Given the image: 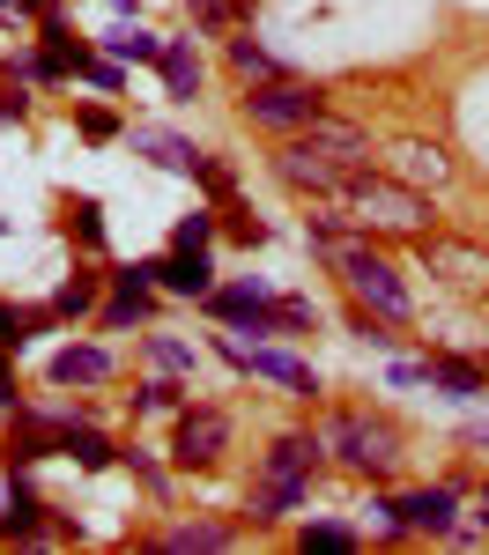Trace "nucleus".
<instances>
[{"instance_id":"nucleus-1","label":"nucleus","mask_w":489,"mask_h":555,"mask_svg":"<svg viewBox=\"0 0 489 555\" xmlns=\"http://www.w3.org/2000/svg\"><path fill=\"white\" fill-rule=\"evenodd\" d=\"M356 222H371V230H400V237H430V201L408 185V178H378L371 164H356L349 185L334 193Z\"/></svg>"},{"instance_id":"nucleus-2","label":"nucleus","mask_w":489,"mask_h":555,"mask_svg":"<svg viewBox=\"0 0 489 555\" xmlns=\"http://www.w3.org/2000/svg\"><path fill=\"white\" fill-rule=\"evenodd\" d=\"M326 259L342 267V282L356 289V304H371V311H378V319H394V326L408 319V289H400V274H394V259H386V253H371V245L342 237Z\"/></svg>"},{"instance_id":"nucleus-3","label":"nucleus","mask_w":489,"mask_h":555,"mask_svg":"<svg viewBox=\"0 0 489 555\" xmlns=\"http://www.w3.org/2000/svg\"><path fill=\"white\" fill-rule=\"evenodd\" d=\"M245 112H253V127L267 133H305L326 104H319V89L311 82H289V75H274V82H253V96H245Z\"/></svg>"},{"instance_id":"nucleus-4","label":"nucleus","mask_w":489,"mask_h":555,"mask_svg":"<svg viewBox=\"0 0 489 555\" xmlns=\"http://www.w3.org/2000/svg\"><path fill=\"white\" fill-rule=\"evenodd\" d=\"M274 171H282V185H297V193H319V201H334V193L349 185L356 164H349V156H326L319 141H305V133H297V141L274 156Z\"/></svg>"},{"instance_id":"nucleus-5","label":"nucleus","mask_w":489,"mask_h":555,"mask_svg":"<svg viewBox=\"0 0 489 555\" xmlns=\"http://www.w3.org/2000/svg\"><path fill=\"white\" fill-rule=\"evenodd\" d=\"M334 452H342L356 474H394L400 467L394 423H371V415H342V423H334Z\"/></svg>"},{"instance_id":"nucleus-6","label":"nucleus","mask_w":489,"mask_h":555,"mask_svg":"<svg viewBox=\"0 0 489 555\" xmlns=\"http://www.w3.org/2000/svg\"><path fill=\"white\" fill-rule=\"evenodd\" d=\"M230 452V415L222 408H178V437H171V460L185 474L193 467H216Z\"/></svg>"},{"instance_id":"nucleus-7","label":"nucleus","mask_w":489,"mask_h":555,"mask_svg":"<svg viewBox=\"0 0 489 555\" xmlns=\"http://www.w3.org/2000/svg\"><path fill=\"white\" fill-rule=\"evenodd\" d=\"M222 356H230V363H237V371H253V378H274V385H289V392H319V371H311V363H297V356H282V348H253V341H237V334H230V341H222Z\"/></svg>"},{"instance_id":"nucleus-8","label":"nucleus","mask_w":489,"mask_h":555,"mask_svg":"<svg viewBox=\"0 0 489 555\" xmlns=\"http://www.w3.org/2000/svg\"><path fill=\"white\" fill-rule=\"evenodd\" d=\"M208 311L230 319V326H245V334H282V319H274V297H267L260 282H230V289H208Z\"/></svg>"},{"instance_id":"nucleus-9","label":"nucleus","mask_w":489,"mask_h":555,"mask_svg":"<svg viewBox=\"0 0 489 555\" xmlns=\"http://www.w3.org/2000/svg\"><path fill=\"white\" fill-rule=\"evenodd\" d=\"M423 267L445 274L452 289H489V253L482 245H460V237H423Z\"/></svg>"},{"instance_id":"nucleus-10","label":"nucleus","mask_w":489,"mask_h":555,"mask_svg":"<svg viewBox=\"0 0 489 555\" xmlns=\"http://www.w3.org/2000/svg\"><path fill=\"white\" fill-rule=\"evenodd\" d=\"M141 267H149V282H164L171 297H208V289H216L208 253H171V259H141Z\"/></svg>"},{"instance_id":"nucleus-11","label":"nucleus","mask_w":489,"mask_h":555,"mask_svg":"<svg viewBox=\"0 0 489 555\" xmlns=\"http://www.w3.org/2000/svg\"><path fill=\"white\" fill-rule=\"evenodd\" d=\"M386 512H394V526H408V533H452V489H408Z\"/></svg>"},{"instance_id":"nucleus-12","label":"nucleus","mask_w":489,"mask_h":555,"mask_svg":"<svg viewBox=\"0 0 489 555\" xmlns=\"http://www.w3.org/2000/svg\"><path fill=\"white\" fill-rule=\"evenodd\" d=\"M133 149H141V156H156V164L178 171V178H201V164H208L185 133H164V127H141V133H133Z\"/></svg>"},{"instance_id":"nucleus-13","label":"nucleus","mask_w":489,"mask_h":555,"mask_svg":"<svg viewBox=\"0 0 489 555\" xmlns=\"http://www.w3.org/2000/svg\"><path fill=\"white\" fill-rule=\"evenodd\" d=\"M319 437H305V429H289V437H274V452H267V474L274 481H311L319 474Z\"/></svg>"},{"instance_id":"nucleus-14","label":"nucleus","mask_w":489,"mask_h":555,"mask_svg":"<svg viewBox=\"0 0 489 555\" xmlns=\"http://www.w3.org/2000/svg\"><path fill=\"white\" fill-rule=\"evenodd\" d=\"M149 311H156L149 274H141V267H127V274H119V297L104 304V326H112V334H127V326H141V319H149Z\"/></svg>"},{"instance_id":"nucleus-15","label":"nucleus","mask_w":489,"mask_h":555,"mask_svg":"<svg viewBox=\"0 0 489 555\" xmlns=\"http://www.w3.org/2000/svg\"><path fill=\"white\" fill-rule=\"evenodd\" d=\"M156 67H164V89H171L178 104L201 96V52H193V38H171L164 52H156Z\"/></svg>"},{"instance_id":"nucleus-16","label":"nucleus","mask_w":489,"mask_h":555,"mask_svg":"<svg viewBox=\"0 0 489 555\" xmlns=\"http://www.w3.org/2000/svg\"><path fill=\"white\" fill-rule=\"evenodd\" d=\"M230 541H237L230 526H216V518H193V526H171L156 548H164V555H222Z\"/></svg>"},{"instance_id":"nucleus-17","label":"nucleus","mask_w":489,"mask_h":555,"mask_svg":"<svg viewBox=\"0 0 489 555\" xmlns=\"http://www.w3.org/2000/svg\"><path fill=\"white\" fill-rule=\"evenodd\" d=\"M394 171L408 178V185H445V171H452V164H445L438 141H400V149H394Z\"/></svg>"},{"instance_id":"nucleus-18","label":"nucleus","mask_w":489,"mask_h":555,"mask_svg":"<svg viewBox=\"0 0 489 555\" xmlns=\"http://www.w3.org/2000/svg\"><path fill=\"white\" fill-rule=\"evenodd\" d=\"M305 141H319L326 156H349V164H371V141H363V127H349V119H326V112H319V119L305 127Z\"/></svg>"},{"instance_id":"nucleus-19","label":"nucleus","mask_w":489,"mask_h":555,"mask_svg":"<svg viewBox=\"0 0 489 555\" xmlns=\"http://www.w3.org/2000/svg\"><path fill=\"white\" fill-rule=\"evenodd\" d=\"M430 385H445L452 400H482L489 371H482V363H467V356H430Z\"/></svg>"},{"instance_id":"nucleus-20","label":"nucleus","mask_w":489,"mask_h":555,"mask_svg":"<svg viewBox=\"0 0 489 555\" xmlns=\"http://www.w3.org/2000/svg\"><path fill=\"white\" fill-rule=\"evenodd\" d=\"M0 541H44V504L15 481L8 489V512H0Z\"/></svg>"},{"instance_id":"nucleus-21","label":"nucleus","mask_w":489,"mask_h":555,"mask_svg":"<svg viewBox=\"0 0 489 555\" xmlns=\"http://www.w3.org/2000/svg\"><path fill=\"white\" fill-rule=\"evenodd\" d=\"M112 378V356L104 348H60L52 356V385H104Z\"/></svg>"},{"instance_id":"nucleus-22","label":"nucleus","mask_w":489,"mask_h":555,"mask_svg":"<svg viewBox=\"0 0 489 555\" xmlns=\"http://www.w3.org/2000/svg\"><path fill=\"white\" fill-rule=\"evenodd\" d=\"M164 38L156 30H141V23H119V30H104V60H119V67H141V60H156Z\"/></svg>"},{"instance_id":"nucleus-23","label":"nucleus","mask_w":489,"mask_h":555,"mask_svg":"<svg viewBox=\"0 0 489 555\" xmlns=\"http://www.w3.org/2000/svg\"><path fill=\"white\" fill-rule=\"evenodd\" d=\"M60 452H67L75 467H89V474L119 460V452H112V437H96V429H82V423H60Z\"/></svg>"},{"instance_id":"nucleus-24","label":"nucleus","mask_w":489,"mask_h":555,"mask_svg":"<svg viewBox=\"0 0 489 555\" xmlns=\"http://www.w3.org/2000/svg\"><path fill=\"white\" fill-rule=\"evenodd\" d=\"M305 489L311 481H274V474H267L260 489H253V518H289L297 504H305Z\"/></svg>"},{"instance_id":"nucleus-25","label":"nucleus","mask_w":489,"mask_h":555,"mask_svg":"<svg viewBox=\"0 0 489 555\" xmlns=\"http://www.w3.org/2000/svg\"><path fill=\"white\" fill-rule=\"evenodd\" d=\"M297 548H305V555H356V533H349V526H334V518H319V526L297 533Z\"/></svg>"},{"instance_id":"nucleus-26","label":"nucleus","mask_w":489,"mask_h":555,"mask_svg":"<svg viewBox=\"0 0 489 555\" xmlns=\"http://www.w3.org/2000/svg\"><path fill=\"white\" fill-rule=\"evenodd\" d=\"M133 408H141V415H178V408H185V385H178V371H171V378H149L141 392H133Z\"/></svg>"},{"instance_id":"nucleus-27","label":"nucleus","mask_w":489,"mask_h":555,"mask_svg":"<svg viewBox=\"0 0 489 555\" xmlns=\"http://www.w3.org/2000/svg\"><path fill=\"white\" fill-rule=\"evenodd\" d=\"M185 8H193V23H201V30H230V23H245L260 0H185Z\"/></svg>"},{"instance_id":"nucleus-28","label":"nucleus","mask_w":489,"mask_h":555,"mask_svg":"<svg viewBox=\"0 0 489 555\" xmlns=\"http://www.w3.org/2000/svg\"><path fill=\"white\" fill-rule=\"evenodd\" d=\"M44 319H52V311H15V304H0V348H23L30 334H44Z\"/></svg>"},{"instance_id":"nucleus-29","label":"nucleus","mask_w":489,"mask_h":555,"mask_svg":"<svg viewBox=\"0 0 489 555\" xmlns=\"http://www.w3.org/2000/svg\"><path fill=\"white\" fill-rule=\"evenodd\" d=\"M89 304H96V274H75V282H60V297H52V319H82Z\"/></svg>"},{"instance_id":"nucleus-30","label":"nucleus","mask_w":489,"mask_h":555,"mask_svg":"<svg viewBox=\"0 0 489 555\" xmlns=\"http://www.w3.org/2000/svg\"><path fill=\"white\" fill-rule=\"evenodd\" d=\"M230 67H237L245 82H274V60H267L253 38H230Z\"/></svg>"},{"instance_id":"nucleus-31","label":"nucleus","mask_w":489,"mask_h":555,"mask_svg":"<svg viewBox=\"0 0 489 555\" xmlns=\"http://www.w3.org/2000/svg\"><path fill=\"white\" fill-rule=\"evenodd\" d=\"M208 237H216V215H208V208L178 215V230H171V245H178V253H201V245H208Z\"/></svg>"},{"instance_id":"nucleus-32","label":"nucleus","mask_w":489,"mask_h":555,"mask_svg":"<svg viewBox=\"0 0 489 555\" xmlns=\"http://www.w3.org/2000/svg\"><path fill=\"white\" fill-rule=\"evenodd\" d=\"M222 222H230V237H237V245H267V222L245 208V201H222Z\"/></svg>"},{"instance_id":"nucleus-33","label":"nucleus","mask_w":489,"mask_h":555,"mask_svg":"<svg viewBox=\"0 0 489 555\" xmlns=\"http://www.w3.org/2000/svg\"><path fill=\"white\" fill-rule=\"evenodd\" d=\"M274 319H282V334H311V326H319V304L311 297H274Z\"/></svg>"},{"instance_id":"nucleus-34","label":"nucleus","mask_w":489,"mask_h":555,"mask_svg":"<svg viewBox=\"0 0 489 555\" xmlns=\"http://www.w3.org/2000/svg\"><path fill=\"white\" fill-rule=\"evenodd\" d=\"M67 230L96 253V245H104V208H96V201H75V208H67Z\"/></svg>"},{"instance_id":"nucleus-35","label":"nucleus","mask_w":489,"mask_h":555,"mask_svg":"<svg viewBox=\"0 0 489 555\" xmlns=\"http://www.w3.org/2000/svg\"><path fill=\"white\" fill-rule=\"evenodd\" d=\"M149 363H156V371H178V378H185V371H193V348L171 341V334H156V341H149Z\"/></svg>"},{"instance_id":"nucleus-36","label":"nucleus","mask_w":489,"mask_h":555,"mask_svg":"<svg viewBox=\"0 0 489 555\" xmlns=\"http://www.w3.org/2000/svg\"><path fill=\"white\" fill-rule=\"evenodd\" d=\"M75 127H82V141H112V133H119V119H112L104 104H82V112H75Z\"/></svg>"},{"instance_id":"nucleus-37","label":"nucleus","mask_w":489,"mask_h":555,"mask_svg":"<svg viewBox=\"0 0 489 555\" xmlns=\"http://www.w3.org/2000/svg\"><path fill=\"white\" fill-rule=\"evenodd\" d=\"M23 112H30V96H23V89H0V127H8V119H23Z\"/></svg>"},{"instance_id":"nucleus-38","label":"nucleus","mask_w":489,"mask_h":555,"mask_svg":"<svg viewBox=\"0 0 489 555\" xmlns=\"http://www.w3.org/2000/svg\"><path fill=\"white\" fill-rule=\"evenodd\" d=\"M0 408H23L15 400V371H8V348H0Z\"/></svg>"},{"instance_id":"nucleus-39","label":"nucleus","mask_w":489,"mask_h":555,"mask_svg":"<svg viewBox=\"0 0 489 555\" xmlns=\"http://www.w3.org/2000/svg\"><path fill=\"white\" fill-rule=\"evenodd\" d=\"M15 15H30V0H0V23H15Z\"/></svg>"},{"instance_id":"nucleus-40","label":"nucleus","mask_w":489,"mask_h":555,"mask_svg":"<svg viewBox=\"0 0 489 555\" xmlns=\"http://www.w3.org/2000/svg\"><path fill=\"white\" fill-rule=\"evenodd\" d=\"M475 444H489V423H475Z\"/></svg>"},{"instance_id":"nucleus-41","label":"nucleus","mask_w":489,"mask_h":555,"mask_svg":"<svg viewBox=\"0 0 489 555\" xmlns=\"http://www.w3.org/2000/svg\"><path fill=\"white\" fill-rule=\"evenodd\" d=\"M112 8H133V0H112Z\"/></svg>"},{"instance_id":"nucleus-42","label":"nucleus","mask_w":489,"mask_h":555,"mask_svg":"<svg viewBox=\"0 0 489 555\" xmlns=\"http://www.w3.org/2000/svg\"><path fill=\"white\" fill-rule=\"evenodd\" d=\"M0 237H8V222H0Z\"/></svg>"}]
</instances>
